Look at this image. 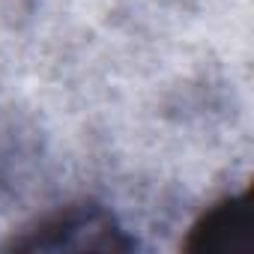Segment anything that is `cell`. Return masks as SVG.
I'll use <instances>...</instances> for the list:
<instances>
[{"label":"cell","instance_id":"cell-2","mask_svg":"<svg viewBox=\"0 0 254 254\" xmlns=\"http://www.w3.org/2000/svg\"><path fill=\"white\" fill-rule=\"evenodd\" d=\"M251 236V206L248 191L224 194L221 200L209 203L197 221L189 227L183 248L186 251H245Z\"/></svg>","mask_w":254,"mask_h":254},{"label":"cell","instance_id":"cell-1","mask_svg":"<svg viewBox=\"0 0 254 254\" xmlns=\"http://www.w3.org/2000/svg\"><path fill=\"white\" fill-rule=\"evenodd\" d=\"M9 248L15 251H135L138 242L126 233L117 215L93 200L63 203L27 227H21Z\"/></svg>","mask_w":254,"mask_h":254}]
</instances>
